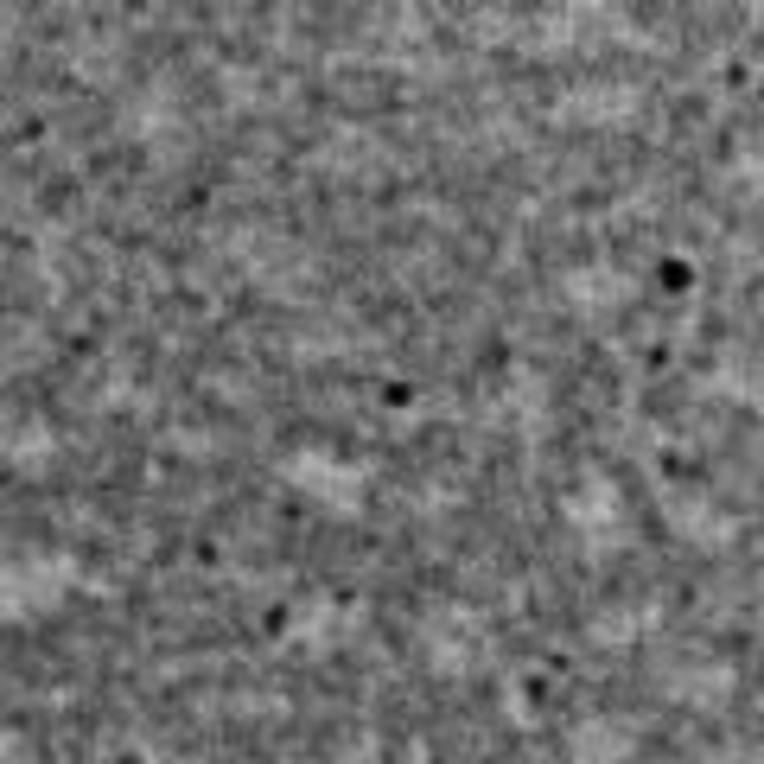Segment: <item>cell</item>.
I'll return each mask as SVG.
<instances>
[{
  "label": "cell",
  "instance_id": "1",
  "mask_svg": "<svg viewBox=\"0 0 764 764\" xmlns=\"http://www.w3.org/2000/svg\"><path fill=\"white\" fill-rule=\"evenodd\" d=\"M427 465H433V459H427ZM433 472H440V465H433ZM440 478H446V472H440ZM446 484H453V478H446ZM453 491H459V484H453ZM459 497H465V491H459ZM465 503H472V497H465ZM472 510H478V503H472ZM478 516H484V510H478ZM484 523H491V516H484ZM491 529H497V523H491ZM497 535H503V529H497ZM503 542H510V535H503ZM510 548H516V542H510ZM516 554H523V548H516ZM523 561H529V554H523ZM529 567H535V561H529ZM535 573H542V567H535ZM542 580H548V573H542ZM548 586H554V580H548ZM554 593H561V586H554ZM561 599H567V593H561ZM567 605H573V599H567ZM573 612L593 624V631H605V624H599L593 612H586V605H573Z\"/></svg>",
  "mask_w": 764,
  "mask_h": 764
}]
</instances>
